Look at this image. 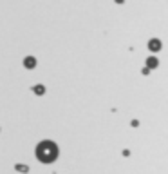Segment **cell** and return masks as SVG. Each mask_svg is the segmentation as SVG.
Segmentation results:
<instances>
[{
	"label": "cell",
	"instance_id": "obj_1",
	"mask_svg": "<svg viewBox=\"0 0 168 174\" xmlns=\"http://www.w3.org/2000/svg\"><path fill=\"white\" fill-rule=\"evenodd\" d=\"M34 154H36V160H38V162L49 165V163H52V162L58 160V156H60V149H58V145H56L54 142H51V140H43V142H40V143L36 145Z\"/></svg>",
	"mask_w": 168,
	"mask_h": 174
},
{
	"label": "cell",
	"instance_id": "obj_2",
	"mask_svg": "<svg viewBox=\"0 0 168 174\" xmlns=\"http://www.w3.org/2000/svg\"><path fill=\"white\" fill-rule=\"evenodd\" d=\"M24 67L25 69H34L36 67V58L34 56H25L24 58Z\"/></svg>",
	"mask_w": 168,
	"mask_h": 174
},
{
	"label": "cell",
	"instance_id": "obj_7",
	"mask_svg": "<svg viewBox=\"0 0 168 174\" xmlns=\"http://www.w3.org/2000/svg\"><path fill=\"white\" fill-rule=\"evenodd\" d=\"M114 2H116V4H123L125 0H114Z\"/></svg>",
	"mask_w": 168,
	"mask_h": 174
},
{
	"label": "cell",
	"instance_id": "obj_3",
	"mask_svg": "<svg viewBox=\"0 0 168 174\" xmlns=\"http://www.w3.org/2000/svg\"><path fill=\"white\" fill-rule=\"evenodd\" d=\"M148 49L150 51H159L161 49V42L159 40H150L148 42Z\"/></svg>",
	"mask_w": 168,
	"mask_h": 174
},
{
	"label": "cell",
	"instance_id": "obj_6",
	"mask_svg": "<svg viewBox=\"0 0 168 174\" xmlns=\"http://www.w3.org/2000/svg\"><path fill=\"white\" fill-rule=\"evenodd\" d=\"M16 171H20V172H27L29 167H27V165H16Z\"/></svg>",
	"mask_w": 168,
	"mask_h": 174
},
{
	"label": "cell",
	"instance_id": "obj_5",
	"mask_svg": "<svg viewBox=\"0 0 168 174\" xmlns=\"http://www.w3.org/2000/svg\"><path fill=\"white\" fill-rule=\"evenodd\" d=\"M159 65V62H157V58H154V56H150L148 60H147V67L148 69H156Z\"/></svg>",
	"mask_w": 168,
	"mask_h": 174
},
{
	"label": "cell",
	"instance_id": "obj_4",
	"mask_svg": "<svg viewBox=\"0 0 168 174\" xmlns=\"http://www.w3.org/2000/svg\"><path fill=\"white\" fill-rule=\"evenodd\" d=\"M33 93H34V94H38V96L45 94V85H42V84H36V85L33 87Z\"/></svg>",
	"mask_w": 168,
	"mask_h": 174
}]
</instances>
